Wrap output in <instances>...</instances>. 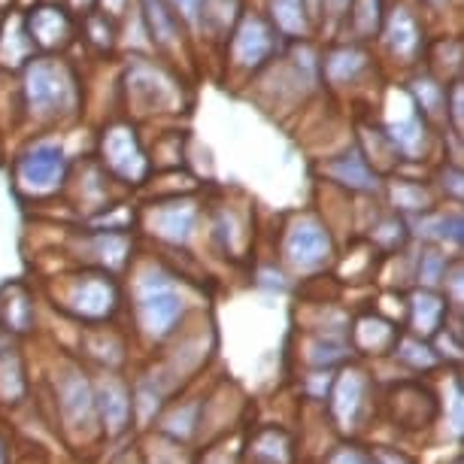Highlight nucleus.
Instances as JSON below:
<instances>
[{"label":"nucleus","mask_w":464,"mask_h":464,"mask_svg":"<svg viewBox=\"0 0 464 464\" xmlns=\"http://www.w3.org/2000/svg\"><path fill=\"white\" fill-rule=\"evenodd\" d=\"M319 173L325 177L328 186H334L337 191H346V195L382 198L385 177L364 159L358 143H349L340 149L337 155H328V159L319 164Z\"/></svg>","instance_id":"2eb2a0df"},{"label":"nucleus","mask_w":464,"mask_h":464,"mask_svg":"<svg viewBox=\"0 0 464 464\" xmlns=\"http://www.w3.org/2000/svg\"><path fill=\"white\" fill-rule=\"evenodd\" d=\"M92 389H94L98 419L103 422V434L107 437L125 434L130 422H134V389H130V382L116 371H103L92 382Z\"/></svg>","instance_id":"f3484780"},{"label":"nucleus","mask_w":464,"mask_h":464,"mask_svg":"<svg viewBox=\"0 0 464 464\" xmlns=\"http://www.w3.org/2000/svg\"><path fill=\"white\" fill-rule=\"evenodd\" d=\"M130 310L140 337L149 343H168L188 319L182 276L159 258L140 261L130 276Z\"/></svg>","instance_id":"f03ea898"},{"label":"nucleus","mask_w":464,"mask_h":464,"mask_svg":"<svg viewBox=\"0 0 464 464\" xmlns=\"http://www.w3.org/2000/svg\"><path fill=\"white\" fill-rule=\"evenodd\" d=\"M401 337V325L392 319H385L382 313H362L349 322V346L353 353H362L367 358H382V355H392Z\"/></svg>","instance_id":"aec40b11"},{"label":"nucleus","mask_w":464,"mask_h":464,"mask_svg":"<svg viewBox=\"0 0 464 464\" xmlns=\"http://www.w3.org/2000/svg\"><path fill=\"white\" fill-rule=\"evenodd\" d=\"M0 464H10V452H6V443H4V437H0Z\"/></svg>","instance_id":"de8ad7c7"},{"label":"nucleus","mask_w":464,"mask_h":464,"mask_svg":"<svg viewBox=\"0 0 464 464\" xmlns=\"http://www.w3.org/2000/svg\"><path fill=\"white\" fill-rule=\"evenodd\" d=\"M22 13L34 49L43 52V55H67L80 40V19L67 4L40 0V4H34Z\"/></svg>","instance_id":"ddd939ff"},{"label":"nucleus","mask_w":464,"mask_h":464,"mask_svg":"<svg viewBox=\"0 0 464 464\" xmlns=\"http://www.w3.org/2000/svg\"><path fill=\"white\" fill-rule=\"evenodd\" d=\"M37 322V310H34V297L24 283H10L0 288V328L10 337L28 334Z\"/></svg>","instance_id":"a878e982"},{"label":"nucleus","mask_w":464,"mask_h":464,"mask_svg":"<svg viewBox=\"0 0 464 464\" xmlns=\"http://www.w3.org/2000/svg\"><path fill=\"white\" fill-rule=\"evenodd\" d=\"M376 40H380V46H382V55L398 70L422 67L425 46H428L422 10H419L413 0H395V4H389L380 37Z\"/></svg>","instance_id":"9b49d317"},{"label":"nucleus","mask_w":464,"mask_h":464,"mask_svg":"<svg viewBox=\"0 0 464 464\" xmlns=\"http://www.w3.org/2000/svg\"><path fill=\"white\" fill-rule=\"evenodd\" d=\"M64 4H67L76 15H82V13L94 10V0H64Z\"/></svg>","instance_id":"a18cd8bd"},{"label":"nucleus","mask_w":464,"mask_h":464,"mask_svg":"<svg viewBox=\"0 0 464 464\" xmlns=\"http://www.w3.org/2000/svg\"><path fill=\"white\" fill-rule=\"evenodd\" d=\"M28 395V380H24V362L15 349L0 353V404H19Z\"/></svg>","instance_id":"c9c22d12"},{"label":"nucleus","mask_w":464,"mask_h":464,"mask_svg":"<svg viewBox=\"0 0 464 464\" xmlns=\"http://www.w3.org/2000/svg\"><path fill=\"white\" fill-rule=\"evenodd\" d=\"M200 464H240V450H227V446H213L200 459Z\"/></svg>","instance_id":"ea45409f"},{"label":"nucleus","mask_w":464,"mask_h":464,"mask_svg":"<svg viewBox=\"0 0 464 464\" xmlns=\"http://www.w3.org/2000/svg\"><path fill=\"white\" fill-rule=\"evenodd\" d=\"M413 4H416V0H413Z\"/></svg>","instance_id":"8fccbe9b"},{"label":"nucleus","mask_w":464,"mask_h":464,"mask_svg":"<svg viewBox=\"0 0 464 464\" xmlns=\"http://www.w3.org/2000/svg\"><path fill=\"white\" fill-rule=\"evenodd\" d=\"M452 265V256L440 246H431V243H422V252L416 256L413 265V279L419 288H437L440 292L446 270Z\"/></svg>","instance_id":"f704fd0d"},{"label":"nucleus","mask_w":464,"mask_h":464,"mask_svg":"<svg viewBox=\"0 0 464 464\" xmlns=\"http://www.w3.org/2000/svg\"><path fill=\"white\" fill-rule=\"evenodd\" d=\"M373 380L364 367H343L328 392V413L340 434H358L373 410Z\"/></svg>","instance_id":"f8f14e48"},{"label":"nucleus","mask_w":464,"mask_h":464,"mask_svg":"<svg viewBox=\"0 0 464 464\" xmlns=\"http://www.w3.org/2000/svg\"><path fill=\"white\" fill-rule=\"evenodd\" d=\"M367 243H371L380 256H395V252L407 249V243H410L407 218L389 207L380 209V216H373V222L367 225Z\"/></svg>","instance_id":"c756f323"},{"label":"nucleus","mask_w":464,"mask_h":464,"mask_svg":"<svg viewBox=\"0 0 464 464\" xmlns=\"http://www.w3.org/2000/svg\"><path fill=\"white\" fill-rule=\"evenodd\" d=\"M328 464H376V459L371 455V450H362V446L343 443L337 450H331Z\"/></svg>","instance_id":"4c0bfd02"},{"label":"nucleus","mask_w":464,"mask_h":464,"mask_svg":"<svg viewBox=\"0 0 464 464\" xmlns=\"http://www.w3.org/2000/svg\"><path fill=\"white\" fill-rule=\"evenodd\" d=\"M279 261L301 276H316L337 261V237L319 213L288 216L279 234Z\"/></svg>","instance_id":"0eeeda50"},{"label":"nucleus","mask_w":464,"mask_h":464,"mask_svg":"<svg viewBox=\"0 0 464 464\" xmlns=\"http://www.w3.org/2000/svg\"><path fill=\"white\" fill-rule=\"evenodd\" d=\"M446 85L450 82L437 80L431 70L425 67L410 70V80L404 85L413 107L419 110V116L434 130H443V134H446Z\"/></svg>","instance_id":"5701e85b"},{"label":"nucleus","mask_w":464,"mask_h":464,"mask_svg":"<svg viewBox=\"0 0 464 464\" xmlns=\"http://www.w3.org/2000/svg\"><path fill=\"white\" fill-rule=\"evenodd\" d=\"M353 0H322V19L319 24H331V28H340L346 19V10Z\"/></svg>","instance_id":"58836bf2"},{"label":"nucleus","mask_w":464,"mask_h":464,"mask_svg":"<svg viewBox=\"0 0 464 464\" xmlns=\"http://www.w3.org/2000/svg\"><path fill=\"white\" fill-rule=\"evenodd\" d=\"M34 55H37V49H34L28 28H24V13L10 10L0 15V70L19 73Z\"/></svg>","instance_id":"b1692460"},{"label":"nucleus","mask_w":464,"mask_h":464,"mask_svg":"<svg viewBox=\"0 0 464 464\" xmlns=\"http://www.w3.org/2000/svg\"><path fill=\"white\" fill-rule=\"evenodd\" d=\"M371 455L376 459V464H413V459H407L404 452L389 450V446H376V450H371Z\"/></svg>","instance_id":"79ce46f5"},{"label":"nucleus","mask_w":464,"mask_h":464,"mask_svg":"<svg viewBox=\"0 0 464 464\" xmlns=\"http://www.w3.org/2000/svg\"><path fill=\"white\" fill-rule=\"evenodd\" d=\"M70 168H73V159H70L67 143L55 130L34 134L10 164L13 188L19 191V198L34 200V204L37 200H52L64 195Z\"/></svg>","instance_id":"39448f33"},{"label":"nucleus","mask_w":464,"mask_h":464,"mask_svg":"<svg viewBox=\"0 0 464 464\" xmlns=\"http://www.w3.org/2000/svg\"><path fill=\"white\" fill-rule=\"evenodd\" d=\"M385 410H389L392 422L404 428V431H425L440 413V404H437V395L428 385L407 380L401 385H392L389 398H385Z\"/></svg>","instance_id":"a211bd4d"},{"label":"nucleus","mask_w":464,"mask_h":464,"mask_svg":"<svg viewBox=\"0 0 464 464\" xmlns=\"http://www.w3.org/2000/svg\"><path fill=\"white\" fill-rule=\"evenodd\" d=\"M283 40L270 19L258 10H243L234 31L225 40V64L237 80H256L270 61L283 55Z\"/></svg>","instance_id":"6e6552de"},{"label":"nucleus","mask_w":464,"mask_h":464,"mask_svg":"<svg viewBox=\"0 0 464 464\" xmlns=\"http://www.w3.org/2000/svg\"><path fill=\"white\" fill-rule=\"evenodd\" d=\"M58 413L64 428H94L98 425V407H94L92 380L80 367H67L55 382Z\"/></svg>","instance_id":"6ab92c4d"},{"label":"nucleus","mask_w":464,"mask_h":464,"mask_svg":"<svg viewBox=\"0 0 464 464\" xmlns=\"http://www.w3.org/2000/svg\"><path fill=\"white\" fill-rule=\"evenodd\" d=\"M382 130L389 137L401 164H422L431 159L434 149V128L419 116V110L410 101L407 89H389L382 103Z\"/></svg>","instance_id":"9d476101"},{"label":"nucleus","mask_w":464,"mask_h":464,"mask_svg":"<svg viewBox=\"0 0 464 464\" xmlns=\"http://www.w3.org/2000/svg\"><path fill=\"white\" fill-rule=\"evenodd\" d=\"M10 10H15V0H0V15L10 13Z\"/></svg>","instance_id":"09e8293b"},{"label":"nucleus","mask_w":464,"mask_h":464,"mask_svg":"<svg viewBox=\"0 0 464 464\" xmlns=\"http://www.w3.org/2000/svg\"><path fill=\"white\" fill-rule=\"evenodd\" d=\"M94 159L121 188H146L152 179V159L140 137V125L134 119H112L101 128L94 140Z\"/></svg>","instance_id":"423d86ee"},{"label":"nucleus","mask_w":464,"mask_h":464,"mask_svg":"<svg viewBox=\"0 0 464 464\" xmlns=\"http://www.w3.org/2000/svg\"><path fill=\"white\" fill-rule=\"evenodd\" d=\"M137 225L146 231V237L159 240L161 246L186 249L198 237L204 225V207L191 191L182 195H161L137 213Z\"/></svg>","instance_id":"1a4fd4ad"},{"label":"nucleus","mask_w":464,"mask_h":464,"mask_svg":"<svg viewBox=\"0 0 464 464\" xmlns=\"http://www.w3.org/2000/svg\"><path fill=\"white\" fill-rule=\"evenodd\" d=\"M130 4L134 0H94V10H101L103 15H110V19H121L128 10H130Z\"/></svg>","instance_id":"a19ab883"},{"label":"nucleus","mask_w":464,"mask_h":464,"mask_svg":"<svg viewBox=\"0 0 464 464\" xmlns=\"http://www.w3.org/2000/svg\"><path fill=\"white\" fill-rule=\"evenodd\" d=\"M168 4L177 10V15L182 22H186V28H191V22H195V13L200 6V0H168Z\"/></svg>","instance_id":"37998d69"},{"label":"nucleus","mask_w":464,"mask_h":464,"mask_svg":"<svg viewBox=\"0 0 464 464\" xmlns=\"http://www.w3.org/2000/svg\"><path fill=\"white\" fill-rule=\"evenodd\" d=\"M306 10H310L313 24L319 28V19H322V0H306Z\"/></svg>","instance_id":"49530a36"},{"label":"nucleus","mask_w":464,"mask_h":464,"mask_svg":"<svg viewBox=\"0 0 464 464\" xmlns=\"http://www.w3.org/2000/svg\"><path fill=\"white\" fill-rule=\"evenodd\" d=\"M209 234L213 240L222 246V252L227 258H243L252 243V234H249V222L243 218V213L237 207L225 204L222 209L213 213V222H209Z\"/></svg>","instance_id":"bb28decb"},{"label":"nucleus","mask_w":464,"mask_h":464,"mask_svg":"<svg viewBox=\"0 0 464 464\" xmlns=\"http://www.w3.org/2000/svg\"><path fill=\"white\" fill-rule=\"evenodd\" d=\"M246 459H249V464H292L295 461L292 434L276 425L258 428L246 446Z\"/></svg>","instance_id":"c85d7f7f"},{"label":"nucleus","mask_w":464,"mask_h":464,"mask_svg":"<svg viewBox=\"0 0 464 464\" xmlns=\"http://www.w3.org/2000/svg\"><path fill=\"white\" fill-rule=\"evenodd\" d=\"M450 322V301L437 288H413L407 295V334L431 340Z\"/></svg>","instance_id":"412c9836"},{"label":"nucleus","mask_w":464,"mask_h":464,"mask_svg":"<svg viewBox=\"0 0 464 464\" xmlns=\"http://www.w3.org/2000/svg\"><path fill=\"white\" fill-rule=\"evenodd\" d=\"M392 358L401 362L404 367H410V371H416V373L434 371V367H440V362H443V358L437 355V349L431 346V340L404 334V331H401L398 343H395V349H392Z\"/></svg>","instance_id":"72a5a7b5"},{"label":"nucleus","mask_w":464,"mask_h":464,"mask_svg":"<svg viewBox=\"0 0 464 464\" xmlns=\"http://www.w3.org/2000/svg\"><path fill=\"white\" fill-rule=\"evenodd\" d=\"M385 10H389V0H353L340 28H346L349 40L373 43L376 37H380Z\"/></svg>","instance_id":"7c9ffc66"},{"label":"nucleus","mask_w":464,"mask_h":464,"mask_svg":"<svg viewBox=\"0 0 464 464\" xmlns=\"http://www.w3.org/2000/svg\"><path fill=\"white\" fill-rule=\"evenodd\" d=\"M376 70V58L371 55L367 43L337 40L325 52H319V82H325L334 92L358 89L367 76Z\"/></svg>","instance_id":"4468645a"},{"label":"nucleus","mask_w":464,"mask_h":464,"mask_svg":"<svg viewBox=\"0 0 464 464\" xmlns=\"http://www.w3.org/2000/svg\"><path fill=\"white\" fill-rule=\"evenodd\" d=\"M121 94H125L128 119L137 125L143 119L177 116L186 107V82L164 58L130 55L121 67Z\"/></svg>","instance_id":"7ed1b4c3"},{"label":"nucleus","mask_w":464,"mask_h":464,"mask_svg":"<svg viewBox=\"0 0 464 464\" xmlns=\"http://www.w3.org/2000/svg\"><path fill=\"white\" fill-rule=\"evenodd\" d=\"M243 10H246L243 0H200L195 22H191L188 31L200 34L207 43H218V46H225L227 34L234 31V24H237Z\"/></svg>","instance_id":"393cba45"},{"label":"nucleus","mask_w":464,"mask_h":464,"mask_svg":"<svg viewBox=\"0 0 464 464\" xmlns=\"http://www.w3.org/2000/svg\"><path fill=\"white\" fill-rule=\"evenodd\" d=\"M80 19V40L89 43V46L98 52V55H112L119 49V37H121V24L110 15H103L101 10H89Z\"/></svg>","instance_id":"2f4dec72"},{"label":"nucleus","mask_w":464,"mask_h":464,"mask_svg":"<svg viewBox=\"0 0 464 464\" xmlns=\"http://www.w3.org/2000/svg\"><path fill=\"white\" fill-rule=\"evenodd\" d=\"M200 425H204V401H188V404H173L168 416L161 419V434L177 443L191 440Z\"/></svg>","instance_id":"473e14b6"},{"label":"nucleus","mask_w":464,"mask_h":464,"mask_svg":"<svg viewBox=\"0 0 464 464\" xmlns=\"http://www.w3.org/2000/svg\"><path fill=\"white\" fill-rule=\"evenodd\" d=\"M455 6V0H419V10L431 13V15H450Z\"/></svg>","instance_id":"c03bdc74"},{"label":"nucleus","mask_w":464,"mask_h":464,"mask_svg":"<svg viewBox=\"0 0 464 464\" xmlns=\"http://www.w3.org/2000/svg\"><path fill=\"white\" fill-rule=\"evenodd\" d=\"M382 198L389 209H395L404 218H413L419 213H428L440 204V195L431 182H422V179H407L404 173H389L382 179Z\"/></svg>","instance_id":"4be33fe9"},{"label":"nucleus","mask_w":464,"mask_h":464,"mask_svg":"<svg viewBox=\"0 0 464 464\" xmlns=\"http://www.w3.org/2000/svg\"><path fill=\"white\" fill-rule=\"evenodd\" d=\"M52 306L61 310L64 316L85 322V325H103L112 322L121 310V283L116 274L101 267H82L73 274L55 276L49 285Z\"/></svg>","instance_id":"20e7f679"},{"label":"nucleus","mask_w":464,"mask_h":464,"mask_svg":"<svg viewBox=\"0 0 464 464\" xmlns=\"http://www.w3.org/2000/svg\"><path fill=\"white\" fill-rule=\"evenodd\" d=\"M446 134H464V82L452 80L446 85Z\"/></svg>","instance_id":"e433bc0d"},{"label":"nucleus","mask_w":464,"mask_h":464,"mask_svg":"<svg viewBox=\"0 0 464 464\" xmlns=\"http://www.w3.org/2000/svg\"><path fill=\"white\" fill-rule=\"evenodd\" d=\"M140 19L146 24L152 52L164 61H179L188 52V28L168 0H134Z\"/></svg>","instance_id":"dca6fc26"},{"label":"nucleus","mask_w":464,"mask_h":464,"mask_svg":"<svg viewBox=\"0 0 464 464\" xmlns=\"http://www.w3.org/2000/svg\"><path fill=\"white\" fill-rule=\"evenodd\" d=\"M19 110L37 134H49L82 116V76L67 55L37 52L19 73Z\"/></svg>","instance_id":"f257e3e1"},{"label":"nucleus","mask_w":464,"mask_h":464,"mask_svg":"<svg viewBox=\"0 0 464 464\" xmlns=\"http://www.w3.org/2000/svg\"><path fill=\"white\" fill-rule=\"evenodd\" d=\"M265 15L283 40H306L316 34L306 0H265Z\"/></svg>","instance_id":"cd10ccee"}]
</instances>
